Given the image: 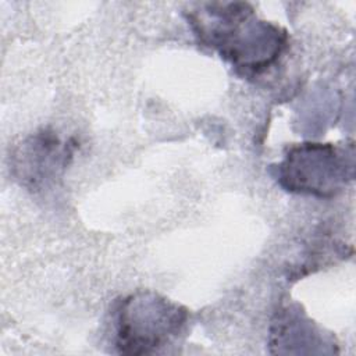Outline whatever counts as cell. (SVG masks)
I'll return each mask as SVG.
<instances>
[{
    "label": "cell",
    "instance_id": "6da1fadb",
    "mask_svg": "<svg viewBox=\"0 0 356 356\" xmlns=\"http://www.w3.org/2000/svg\"><path fill=\"white\" fill-rule=\"evenodd\" d=\"M186 310L153 292H138L121 302L115 314V346L125 355L157 353L184 330Z\"/></svg>",
    "mask_w": 356,
    "mask_h": 356
},
{
    "label": "cell",
    "instance_id": "7a4b0ae2",
    "mask_svg": "<svg viewBox=\"0 0 356 356\" xmlns=\"http://www.w3.org/2000/svg\"><path fill=\"white\" fill-rule=\"evenodd\" d=\"M352 177V154L331 143L293 146L278 165V179L286 191L318 197L337 195Z\"/></svg>",
    "mask_w": 356,
    "mask_h": 356
},
{
    "label": "cell",
    "instance_id": "3957f363",
    "mask_svg": "<svg viewBox=\"0 0 356 356\" xmlns=\"http://www.w3.org/2000/svg\"><path fill=\"white\" fill-rule=\"evenodd\" d=\"M17 159L18 163L15 168L19 171L18 177L22 181H33L35 184L42 179V177L54 172V165L65 161L67 152L61 149L56 136L43 132L22 145Z\"/></svg>",
    "mask_w": 356,
    "mask_h": 356
}]
</instances>
